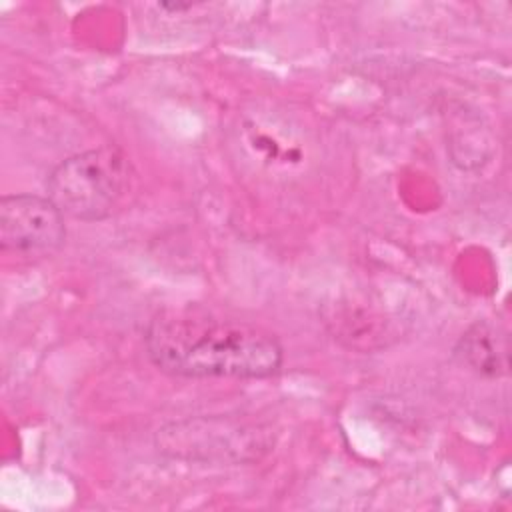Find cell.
<instances>
[{
    "label": "cell",
    "mask_w": 512,
    "mask_h": 512,
    "mask_svg": "<svg viewBox=\"0 0 512 512\" xmlns=\"http://www.w3.org/2000/svg\"><path fill=\"white\" fill-rule=\"evenodd\" d=\"M144 346L160 372L178 378L256 380L274 376L284 362V348L268 330L204 310L158 314Z\"/></svg>",
    "instance_id": "obj_1"
},
{
    "label": "cell",
    "mask_w": 512,
    "mask_h": 512,
    "mask_svg": "<svg viewBox=\"0 0 512 512\" xmlns=\"http://www.w3.org/2000/svg\"><path fill=\"white\" fill-rule=\"evenodd\" d=\"M136 184L130 158L116 146L78 152L52 168L46 196L64 216L80 222H100L128 202Z\"/></svg>",
    "instance_id": "obj_2"
},
{
    "label": "cell",
    "mask_w": 512,
    "mask_h": 512,
    "mask_svg": "<svg viewBox=\"0 0 512 512\" xmlns=\"http://www.w3.org/2000/svg\"><path fill=\"white\" fill-rule=\"evenodd\" d=\"M66 240L64 214L38 194H6L0 198V246L20 258H48Z\"/></svg>",
    "instance_id": "obj_3"
},
{
    "label": "cell",
    "mask_w": 512,
    "mask_h": 512,
    "mask_svg": "<svg viewBox=\"0 0 512 512\" xmlns=\"http://www.w3.org/2000/svg\"><path fill=\"white\" fill-rule=\"evenodd\" d=\"M454 356L482 378H500L510 368L508 334L490 320H476L458 338Z\"/></svg>",
    "instance_id": "obj_4"
},
{
    "label": "cell",
    "mask_w": 512,
    "mask_h": 512,
    "mask_svg": "<svg viewBox=\"0 0 512 512\" xmlns=\"http://www.w3.org/2000/svg\"><path fill=\"white\" fill-rule=\"evenodd\" d=\"M158 8L170 10V12H184V10L192 8V4L190 2H162V4H158Z\"/></svg>",
    "instance_id": "obj_5"
}]
</instances>
